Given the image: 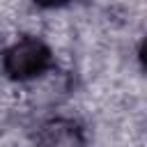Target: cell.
<instances>
[{
    "instance_id": "obj_1",
    "label": "cell",
    "mask_w": 147,
    "mask_h": 147,
    "mask_svg": "<svg viewBox=\"0 0 147 147\" xmlns=\"http://www.w3.org/2000/svg\"><path fill=\"white\" fill-rule=\"evenodd\" d=\"M51 64H53V53L37 37H23L14 41L2 55V69L14 80L37 78Z\"/></svg>"
},
{
    "instance_id": "obj_2",
    "label": "cell",
    "mask_w": 147,
    "mask_h": 147,
    "mask_svg": "<svg viewBox=\"0 0 147 147\" xmlns=\"http://www.w3.org/2000/svg\"><path fill=\"white\" fill-rule=\"evenodd\" d=\"M34 2L41 7H60V5H67L69 0H34Z\"/></svg>"
}]
</instances>
